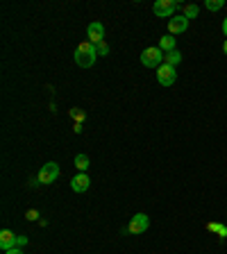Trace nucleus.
Wrapping results in <instances>:
<instances>
[{"instance_id": "obj_1", "label": "nucleus", "mask_w": 227, "mask_h": 254, "mask_svg": "<svg viewBox=\"0 0 227 254\" xmlns=\"http://www.w3.org/2000/svg\"><path fill=\"white\" fill-rule=\"evenodd\" d=\"M73 57H75V64H78L80 68H91V66L96 64L98 50H96V46H93L91 41H82Z\"/></svg>"}, {"instance_id": "obj_2", "label": "nucleus", "mask_w": 227, "mask_h": 254, "mask_svg": "<svg viewBox=\"0 0 227 254\" xmlns=\"http://www.w3.org/2000/svg\"><path fill=\"white\" fill-rule=\"evenodd\" d=\"M141 64L145 68H159L164 64V53L159 50V46H150L141 53Z\"/></svg>"}, {"instance_id": "obj_3", "label": "nucleus", "mask_w": 227, "mask_h": 254, "mask_svg": "<svg viewBox=\"0 0 227 254\" xmlns=\"http://www.w3.org/2000/svg\"><path fill=\"white\" fill-rule=\"evenodd\" d=\"M177 9H182V5L175 2V0H157L155 5H152V12H155L159 18H168V21L175 16Z\"/></svg>"}, {"instance_id": "obj_4", "label": "nucleus", "mask_w": 227, "mask_h": 254, "mask_svg": "<svg viewBox=\"0 0 227 254\" xmlns=\"http://www.w3.org/2000/svg\"><path fill=\"white\" fill-rule=\"evenodd\" d=\"M57 177H59V164H55V161L43 164L41 168H39V175H36V179L41 184H53V182H57Z\"/></svg>"}, {"instance_id": "obj_5", "label": "nucleus", "mask_w": 227, "mask_h": 254, "mask_svg": "<svg viewBox=\"0 0 227 254\" xmlns=\"http://www.w3.org/2000/svg\"><path fill=\"white\" fill-rule=\"evenodd\" d=\"M175 80H177V68L175 66L162 64L157 68V82L162 84V86H173Z\"/></svg>"}, {"instance_id": "obj_6", "label": "nucleus", "mask_w": 227, "mask_h": 254, "mask_svg": "<svg viewBox=\"0 0 227 254\" xmlns=\"http://www.w3.org/2000/svg\"><path fill=\"white\" fill-rule=\"evenodd\" d=\"M150 227V218L145 216V213H134L130 218V225H127V231L130 234H134V236H139V234H143V231H148Z\"/></svg>"}, {"instance_id": "obj_7", "label": "nucleus", "mask_w": 227, "mask_h": 254, "mask_svg": "<svg viewBox=\"0 0 227 254\" xmlns=\"http://www.w3.org/2000/svg\"><path fill=\"white\" fill-rule=\"evenodd\" d=\"M86 41H91L93 46L105 41V25L100 21H91L89 28H86Z\"/></svg>"}, {"instance_id": "obj_8", "label": "nucleus", "mask_w": 227, "mask_h": 254, "mask_svg": "<svg viewBox=\"0 0 227 254\" xmlns=\"http://www.w3.org/2000/svg\"><path fill=\"white\" fill-rule=\"evenodd\" d=\"M186 30H189V18H184L182 14H177V16H173L168 21V32H170V36L182 34V32H186Z\"/></svg>"}, {"instance_id": "obj_9", "label": "nucleus", "mask_w": 227, "mask_h": 254, "mask_svg": "<svg viewBox=\"0 0 227 254\" xmlns=\"http://www.w3.org/2000/svg\"><path fill=\"white\" fill-rule=\"evenodd\" d=\"M89 186H91V179L86 172H78V175L71 179V189L75 191V193H84V191H89Z\"/></svg>"}, {"instance_id": "obj_10", "label": "nucleus", "mask_w": 227, "mask_h": 254, "mask_svg": "<svg viewBox=\"0 0 227 254\" xmlns=\"http://www.w3.org/2000/svg\"><path fill=\"white\" fill-rule=\"evenodd\" d=\"M16 248V234L12 229H2L0 231V250L7 252V250Z\"/></svg>"}, {"instance_id": "obj_11", "label": "nucleus", "mask_w": 227, "mask_h": 254, "mask_svg": "<svg viewBox=\"0 0 227 254\" xmlns=\"http://www.w3.org/2000/svg\"><path fill=\"white\" fill-rule=\"evenodd\" d=\"M179 61H182V53H179L177 48H175V50H170V53L164 55V64H168V66H175V68H177Z\"/></svg>"}, {"instance_id": "obj_12", "label": "nucleus", "mask_w": 227, "mask_h": 254, "mask_svg": "<svg viewBox=\"0 0 227 254\" xmlns=\"http://www.w3.org/2000/svg\"><path fill=\"white\" fill-rule=\"evenodd\" d=\"M159 50H162L164 55L175 50V36H162V39H159Z\"/></svg>"}, {"instance_id": "obj_13", "label": "nucleus", "mask_w": 227, "mask_h": 254, "mask_svg": "<svg viewBox=\"0 0 227 254\" xmlns=\"http://www.w3.org/2000/svg\"><path fill=\"white\" fill-rule=\"evenodd\" d=\"M198 14H200V7L198 5H182V16L184 18H198Z\"/></svg>"}, {"instance_id": "obj_14", "label": "nucleus", "mask_w": 227, "mask_h": 254, "mask_svg": "<svg viewBox=\"0 0 227 254\" xmlns=\"http://www.w3.org/2000/svg\"><path fill=\"white\" fill-rule=\"evenodd\" d=\"M75 166H78L80 172H86L89 170V166H91L89 157H86V154H78V157H75Z\"/></svg>"}, {"instance_id": "obj_15", "label": "nucleus", "mask_w": 227, "mask_h": 254, "mask_svg": "<svg viewBox=\"0 0 227 254\" xmlns=\"http://www.w3.org/2000/svg\"><path fill=\"white\" fill-rule=\"evenodd\" d=\"M207 229L214 231V234H218L221 238H227V227L225 225H221V223H209L207 225Z\"/></svg>"}, {"instance_id": "obj_16", "label": "nucleus", "mask_w": 227, "mask_h": 254, "mask_svg": "<svg viewBox=\"0 0 227 254\" xmlns=\"http://www.w3.org/2000/svg\"><path fill=\"white\" fill-rule=\"evenodd\" d=\"M204 7H207L209 12H218V9H223V7H225V0H207V2H204Z\"/></svg>"}, {"instance_id": "obj_17", "label": "nucleus", "mask_w": 227, "mask_h": 254, "mask_svg": "<svg viewBox=\"0 0 227 254\" xmlns=\"http://www.w3.org/2000/svg\"><path fill=\"white\" fill-rule=\"evenodd\" d=\"M96 50H98V55H100V57H107V55H109V46H107V43H105V41H102V43H98V46H96Z\"/></svg>"}, {"instance_id": "obj_18", "label": "nucleus", "mask_w": 227, "mask_h": 254, "mask_svg": "<svg viewBox=\"0 0 227 254\" xmlns=\"http://www.w3.org/2000/svg\"><path fill=\"white\" fill-rule=\"evenodd\" d=\"M25 218L30 220V223L32 220H39V211H36V209H28V211H25Z\"/></svg>"}, {"instance_id": "obj_19", "label": "nucleus", "mask_w": 227, "mask_h": 254, "mask_svg": "<svg viewBox=\"0 0 227 254\" xmlns=\"http://www.w3.org/2000/svg\"><path fill=\"white\" fill-rule=\"evenodd\" d=\"M71 116L78 120V123H82V120L86 118V116H84V112H80V109H71Z\"/></svg>"}, {"instance_id": "obj_20", "label": "nucleus", "mask_w": 227, "mask_h": 254, "mask_svg": "<svg viewBox=\"0 0 227 254\" xmlns=\"http://www.w3.org/2000/svg\"><path fill=\"white\" fill-rule=\"evenodd\" d=\"M28 243H30V238L28 236H16V248H25Z\"/></svg>"}, {"instance_id": "obj_21", "label": "nucleus", "mask_w": 227, "mask_h": 254, "mask_svg": "<svg viewBox=\"0 0 227 254\" xmlns=\"http://www.w3.org/2000/svg\"><path fill=\"white\" fill-rule=\"evenodd\" d=\"M5 254H23V250H21V248H12V250H7Z\"/></svg>"}, {"instance_id": "obj_22", "label": "nucleus", "mask_w": 227, "mask_h": 254, "mask_svg": "<svg viewBox=\"0 0 227 254\" xmlns=\"http://www.w3.org/2000/svg\"><path fill=\"white\" fill-rule=\"evenodd\" d=\"M223 34H225V36H227V16H225V18H223Z\"/></svg>"}, {"instance_id": "obj_23", "label": "nucleus", "mask_w": 227, "mask_h": 254, "mask_svg": "<svg viewBox=\"0 0 227 254\" xmlns=\"http://www.w3.org/2000/svg\"><path fill=\"white\" fill-rule=\"evenodd\" d=\"M223 53L227 55V39H225V43H223Z\"/></svg>"}]
</instances>
